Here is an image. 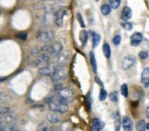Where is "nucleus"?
<instances>
[{
  "label": "nucleus",
  "mask_w": 149,
  "mask_h": 131,
  "mask_svg": "<svg viewBox=\"0 0 149 131\" xmlns=\"http://www.w3.org/2000/svg\"><path fill=\"white\" fill-rule=\"evenodd\" d=\"M48 106H49L50 110H52L54 112H57L59 114L66 113L69 109L68 102L65 101L64 100L60 98L58 95L57 96H51L49 98Z\"/></svg>",
  "instance_id": "obj_1"
},
{
  "label": "nucleus",
  "mask_w": 149,
  "mask_h": 131,
  "mask_svg": "<svg viewBox=\"0 0 149 131\" xmlns=\"http://www.w3.org/2000/svg\"><path fill=\"white\" fill-rule=\"evenodd\" d=\"M68 77V72L63 66H59L56 68L54 73L51 75V79L54 82H60L66 80Z\"/></svg>",
  "instance_id": "obj_2"
},
{
  "label": "nucleus",
  "mask_w": 149,
  "mask_h": 131,
  "mask_svg": "<svg viewBox=\"0 0 149 131\" xmlns=\"http://www.w3.org/2000/svg\"><path fill=\"white\" fill-rule=\"evenodd\" d=\"M57 95L68 103L73 101L74 100V97H76L74 92L68 88H62L60 91L57 92Z\"/></svg>",
  "instance_id": "obj_3"
},
{
  "label": "nucleus",
  "mask_w": 149,
  "mask_h": 131,
  "mask_svg": "<svg viewBox=\"0 0 149 131\" xmlns=\"http://www.w3.org/2000/svg\"><path fill=\"white\" fill-rule=\"evenodd\" d=\"M37 39L39 41L42 43H48L54 40V32L52 30H47L40 32L37 34Z\"/></svg>",
  "instance_id": "obj_4"
},
{
  "label": "nucleus",
  "mask_w": 149,
  "mask_h": 131,
  "mask_svg": "<svg viewBox=\"0 0 149 131\" xmlns=\"http://www.w3.org/2000/svg\"><path fill=\"white\" fill-rule=\"evenodd\" d=\"M136 63V57L133 55H127L122 60L121 68L124 71H126L133 67V65Z\"/></svg>",
  "instance_id": "obj_5"
},
{
  "label": "nucleus",
  "mask_w": 149,
  "mask_h": 131,
  "mask_svg": "<svg viewBox=\"0 0 149 131\" xmlns=\"http://www.w3.org/2000/svg\"><path fill=\"white\" fill-rule=\"evenodd\" d=\"M65 14H66V10L64 8H60V9H58L54 12V20L55 25L58 27H61L62 26Z\"/></svg>",
  "instance_id": "obj_6"
},
{
  "label": "nucleus",
  "mask_w": 149,
  "mask_h": 131,
  "mask_svg": "<svg viewBox=\"0 0 149 131\" xmlns=\"http://www.w3.org/2000/svg\"><path fill=\"white\" fill-rule=\"evenodd\" d=\"M56 69V67L54 63H47L39 69V73L44 76H51Z\"/></svg>",
  "instance_id": "obj_7"
},
{
  "label": "nucleus",
  "mask_w": 149,
  "mask_h": 131,
  "mask_svg": "<svg viewBox=\"0 0 149 131\" xmlns=\"http://www.w3.org/2000/svg\"><path fill=\"white\" fill-rule=\"evenodd\" d=\"M70 58H71V52L67 50V51L61 52L56 56V62L59 66H64L68 63Z\"/></svg>",
  "instance_id": "obj_8"
},
{
  "label": "nucleus",
  "mask_w": 149,
  "mask_h": 131,
  "mask_svg": "<svg viewBox=\"0 0 149 131\" xmlns=\"http://www.w3.org/2000/svg\"><path fill=\"white\" fill-rule=\"evenodd\" d=\"M63 46L60 42H54L53 44L50 45V53L49 55L53 56V57H56L59 53H61L62 52Z\"/></svg>",
  "instance_id": "obj_9"
},
{
  "label": "nucleus",
  "mask_w": 149,
  "mask_h": 131,
  "mask_svg": "<svg viewBox=\"0 0 149 131\" xmlns=\"http://www.w3.org/2000/svg\"><path fill=\"white\" fill-rule=\"evenodd\" d=\"M143 40V35L140 32H134L130 38V44L132 46H138L140 45V43Z\"/></svg>",
  "instance_id": "obj_10"
},
{
  "label": "nucleus",
  "mask_w": 149,
  "mask_h": 131,
  "mask_svg": "<svg viewBox=\"0 0 149 131\" xmlns=\"http://www.w3.org/2000/svg\"><path fill=\"white\" fill-rule=\"evenodd\" d=\"M141 83L145 88L149 87V68H146L141 73Z\"/></svg>",
  "instance_id": "obj_11"
},
{
  "label": "nucleus",
  "mask_w": 149,
  "mask_h": 131,
  "mask_svg": "<svg viewBox=\"0 0 149 131\" xmlns=\"http://www.w3.org/2000/svg\"><path fill=\"white\" fill-rule=\"evenodd\" d=\"M121 125L124 128V131H132V127H133V123L130 117L128 116H125L121 121Z\"/></svg>",
  "instance_id": "obj_12"
},
{
  "label": "nucleus",
  "mask_w": 149,
  "mask_h": 131,
  "mask_svg": "<svg viewBox=\"0 0 149 131\" xmlns=\"http://www.w3.org/2000/svg\"><path fill=\"white\" fill-rule=\"evenodd\" d=\"M47 119L51 123H57L61 121V116L57 112H50L47 114Z\"/></svg>",
  "instance_id": "obj_13"
},
{
  "label": "nucleus",
  "mask_w": 149,
  "mask_h": 131,
  "mask_svg": "<svg viewBox=\"0 0 149 131\" xmlns=\"http://www.w3.org/2000/svg\"><path fill=\"white\" fill-rule=\"evenodd\" d=\"M132 16V9L129 7V6H125L123 9H122V12H121V19L124 20V21H126L128 19H130Z\"/></svg>",
  "instance_id": "obj_14"
},
{
  "label": "nucleus",
  "mask_w": 149,
  "mask_h": 131,
  "mask_svg": "<svg viewBox=\"0 0 149 131\" xmlns=\"http://www.w3.org/2000/svg\"><path fill=\"white\" fill-rule=\"evenodd\" d=\"M53 19H54L53 13H52L51 12H47V13L44 15L43 19H42L41 26H49V25L51 24V21H52Z\"/></svg>",
  "instance_id": "obj_15"
},
{
  "label": "nucleus",
  "mask_w": 149,
  "mask_h": 131,
  "mask_svg": "<svg viewBox=\"0 0 149 131\" xmlns=\"http://www.w3.org/2000/svg\"><path fill=\"white\" fill-rule=\"evenodd\" d=\"M36 61L39 65H47V63H49V56L46 53L40 54L38 55Z\"/></svg>",
  "instance_id": "obj_16"
},
{
  "label": "nucleus",
  "mask_w": 149,
  "mask_h": 131,
  "mask_svg": "<svg viewBox=\"0 0 149 131\" xmlns=\"http://www.w3.org/2000/svg\"><path fill=\"white\" fill-rule=\"evenodd\" d=\"M91 38H92V46L95 48L99 45L100 40H101V36L95 32H91Z\"/></svg>",
  "instance_id": "obj_17"
},
{
  "label": "nucleus",
  "mask_w": 149,
  "mask_h": 131,
  "mask_svg": "<svg viewBox=\"0 0 149 131\" xmlns=\"http://www.w3.org/2000/svg\"><path fill=\"white\" fill-rule=\"evenodd\" d=\"M79 39H80V41L82 42L83 46H86L87 41H88V39H89V33H88V32L86 30H82L80 32V34H79Z\"/></svg>",
  "instance_id": "obj_18"
},
{
  "label": "nucleus",
  "mask_w": 149,
  "mask_h": 131,
  "mask_svg": "<svg viewBox=\"0 0 149 131\" xmlns=\"http://www.w3.org/2000/svg\"><path fill=\"white\" fill-rule=\"evenodd\" d=\"M91 125H92V128H95L97 129H99L101 130L102 128H104V122L102 121L100 119L98 118H94L92 120V122H91Z\"/></svg>",
  "instance_id": "obj_19"
},
{
  "label": "nucleus",
  "mask_w": 149,
  "mask_h": 131,
  "mask_svg": "<svg viewBox=\"0 0 149 131\" xmlns=\"http://www.w3.org/2000/svg\"><path fill=\"white\" fill-rule=\"evenodd\" d=\"M114 125H115V131H120L121 128V117L120 114L117 112L114 116Z\"/></svg>",
  "instance_id": "obj_20"
},
{
  "label": "nucleus",
  "mask_w": 149,
  "mask_h": 131,
  "mask_svg": "<svg viewBox=\"0 0 149 131\" xmlns=\"http://www.w3.org/2000/svg\"><path fill=\"white\" fill-rule=\"evenodd\" d=\"M90 60H91V65L92 67V70L95 74H97V60H96V58H95V54L93 52H90Z\"/></svg>",
  "instance_id": "obj_21"
},
{
  "label": "nucleus",
  "mask_w": 149,
  "mask_h": 131,
  "mask_svg": "<svg viewBox=\"0 0 149 131\" xmlns=\"http://www.w3.org/2000/svg\"><path fill=\"white\" fill-rule=\"evenodd\" d=\"M103 52H104V55L105 56L106 59H109L111 57V46L108 43H104V46H103Z\"/></svg>",
  "instance_id": "obj_22"
},
{
  "label": "nucleus",
  "mask_w": 149,
  "mask_h": 131,
  "mask_svg": "<svg viewBox=\"0 0 149 131\" xmlns=\"http://www.w3.org/2000/svg\"><path fill=\"white\" fill-rule=\"evenodd\" d=\"M100 10H101V12H102V14H103L104 16H107V15H109V14L111 13V7L110 6V5L104 4V5H103V6H101Z\"/></svg>",
  "instance_id": "obj_23"
},
{
  "label": "nucleus",
  "mask_w": 149,
  "mask_h": 131,
  "mask_svg": "<svg viewBox=\"0 0 149 131\" xmlns=\"http://www.w3.org/2000/svg\"><path fill=\"white\" fill-rule=\"evenodd\" d=\"M11 98L9 95H7L6 93L1 92L0 91V104H3V103H8L10 102Z\"/></svg>",
  "instance_id": "obj_24"
},
{
  "label": "nucleus",
  "mask_w": 149,
  "mask_h": 131,
  "mask_svg": "<svg viewBox=\"0 0 149 131\" xmlns=\"http://www.w3.org/2000/svg\"><path fill=\"white\" fill-rule=\"evenodd\" d=\"M61 131H73L71 123L69 121H64L61 126Z\"/></svg>",
  "instance_id": "obj_25"
},
{
  "label": "nucleus",
  "mask_w": 149,
  "mask_h": 131,
  "mask_svg": "<svg viewBox=\"0 0 149 131\" xmlns=\"http://www.w3.org/2000/svg\"><path fill=\"white\" fill-rule=\"evenodd\" d=\"M146 122L145 121V120H140L136 123V129L138 131H144L146 128Z\"/></svg>",
  "instance_id": "obj_26"
},
{
  "label": "nucleus",
  "mask_w": 149,
  "mask_h": 131,
  "mask_svg": "<svg viewBox=\"0 0 149 131\" xmlns=\"http://www.w3.org/2000/svg\"><path fill=\"white\" fill-rule=\"evenodd\" d=\"M120 91H121V94H122L124 97H125V98L128 97L129 90H128V86H127V84L124 83V84L121 86V88H120Z\"/></svg>",
  "instance_id": "obj_27"
},
{
  "label": "nucleus",
  "mask_w": 149,
  "mask_h": 131,
  "mask_svg": "<svg viewBox=\"0 0 149 131\" xmlns=\"http://www.w3.org/2000/svg\"><path fill=\"white\" fill-rule=\"evenodd\" d=\"M121 4V0H109V5L111 9H118Z\"/></svg>",
  "instance_id": "obj_28"
},
{
  "label": "nucleus",
  "mask_w": 149,
  "mask_h": 131,
  "mask_svg": "<svg viewBox=\"0 0 149 131\" xmlns=\"http://www.w3.org/2000/svg\"><path fill=\"white\" fill-rule=\"evenodd\" d=\"M109 98L111 101L113 102H118V93L117 91H113L111 93H110L109 94Z\"/></svg>",
  "instance_id": "obj_29"
},
{
  "label": "nucleus",
  "mask_w": 149,
  "mask_h": 131,
  "mask_svg": "<svg viewBox=\"0 0 149 131\" xmlns=\"http://www.w3.org/2000/svg\"><path fill=\"white\" fill-rule=\"evenodd\" d=\"M47 129H48L47 124L45 121H41V122L38 125L36 131H47Z\"/></svg>",
  "instance_id": "obj_30"
},
{
  "label": "nucleus",
  "mask_w": 149,
  "mask_h": 131,
  "mask_svg": "<svg viewBox=\"0 0 149 131\" xmlns=\"http://www.w3.org/2000/svg\"><path fill=\"white\" fill-rule=\"evenodd\" d=\"M121 26L126 30V31H131L132 29V24L128 22V21H124V22H121Z\"/></svg>",
  "instance_id": "obj_31"
},
{
  "label": "nucleus",
  "mask_w": 149,
  "mask_h": 131,
  "mask_svg": "<svg viewBox=\"0 0 149 131\" xmlns=\"http://www.w3.org/2000/svg\"><path fill=\"white\" fill-rule=\"evenodd\" d=\"M107 97V92L105 89L102 88L100 90V93H99V100L100 101H104Z\"/></svg>",
  "instance_id": "obj_32"
},
{
  "label": "nucleus",
  "mask_w": 149,
  "mask_h": 131,
  "mask_svg": "<svg viewBox=\"0 0 149 131\" xmlns=\"http://www.w3.org/2000/svg\"><path fill=\"white\" fill-rule=\"evenodd\" d=\"M121 42V36L120 35H116L115 37H113L112 39V43L115 46H118Z\"/></svg>",
  "instance_id": "obj_33"
},
{
  "label": "nucleus",
  "mask_w": 149,
  "mask_h": 131,
  "mask_svg": "<svg viewBox=\"0 0 149 131\" xmlns=\"http://www.w3.org/2000/svg\"><path fill=\"white\" fill-rule=\"evenodd\" d=\"M10 113V108L7 107H0V115H4Z\"/></svg>",
  "instance_id": "obj_34"
},
{
  "label": "nucleus",
  "mask_w": 149,
  "mask_h": 131,
  "mask_svg": "<svg viewBox=\"0 0 149 131\" xmlns=\"http://www.w3.org/2000/svg\"><path fill=\"white\" fill-rule=\"evenodd\" d=\"M148 56H149V54H148V52L146 51H141V52H139V57L141 59H146L148 58Z\"/></svg>",
  "instance_id": "obj_35"
},
{
  "label": "nucleus",
  "mask_w": 149,
  "mask_h": 131,
  "mask_svg": "<svg viewBox=\"0 0 149 131\" xmlns=\"http://www.w3.org/2000/svg\"><path fill=\"white\" fill-rule=\"evenodd\" d=\"M16 36H17V38H19L22 40H26V39H27V33L26 32H19Z\"/></svg>",
  "instance_id": "obj_36"
},
{
  "label": "nucleus",
  "mask_w": 149,
  "mask_h": 131,
  "mask_svg": "<svg viewBox=\"0 0 149 131\" xmlns=\"http://www.w3.org/2000/svg\"><path fill=\"white\" fill-rule=\"evenodd\" d=\"M77 19H78V22H79L80 26L82 27H85V23L84 22V19H83V17H82L81 13H77Z\"/></svg>",
  "instance_id": "obj_37"
},
{
  "label": "nucleus",
  "mask_w": 149,
  "mask_h": 131,
  "mask_svg": "<svg viewBox=\"0 0 149 131\" xmlns=\"http://www.w3.org/2000/svg\"><path fill=\"white\" fill-rule=\"evenodd\" d=\"M85 101H86V105L88 107V109L90 110L91 109V94H88L86 99H85Z\"/></svg>",
  "instance_id": "obj_38"
},
{
  "label": "nucleus",
  "mask_w": 149,
  "mask_h": 131,
  "mask_svg": "<svg viewBox=\"0 0 149 131\" xmlns=\"http://www.w3.org/2000/svg\"><path fill=\"white\" fill-rule=\"evenodd\" d=\"M62 88H63V87H62V85H61L60 82H55V84H54V90H55L56 92L60 91Z\"/></svg>",
  "instance_id": "obj_39"
},
{
  "label": "nucleus",
  "mask_w": 149,
  "mask_h": 131,
  "mask_svg": "<svg viewBox=\"0 0 149 131\" xmlns=\"http://www.w3.org/2000/svg\"><path fill=\"white\" fill-rule=\"evenodd\" d=\"M39 53H40V50L37 47H33L32 49V54H33V56H38Z\"/></svg>",
  "instance_id": "obj_40"
},
{
  "label": "nucleus",
  "mask_w": 149,
  "mask_h": 131,
  "mask_svg": "<svg viewBox=\"0 0 149 131\" xmlns=\"http://www.w3.org/2000/svg\"><path fill=\"white\" fill-rule=\"evenodd\" d=\"M7 124L4 123V122H0V131H5L6 128Z\"/></svg>",
  "instance_id": "obj_41"
},
{
  "label": "nucleus",
  "mask_w": 149,
  "mask_h": 131,
  "mask_svg": "<svg viewBox=\"0 0 149 131\" xmlns=\"http://www.w3.org/2000/svg\"><path fill=\"white\" fill-rule=\"evenodd\" d=\"M146 118L149 119V106L146 108Z\"/></svg>",
  "instance_id": "obj_42"
},
{
  "label": "nucleus",
  "mask_w": 149,
  "mask_h": 131,
  "mask_svg": "<svg viewBox=\"0 0 149 131\" xmlns=\"http://www.w3.org/2000/svg\"><path fill=\"white\" fill-rule=\"evenodd\" d=\"M47 131H57V130H56V128H50L47 129Z\"/></svg>",
  "instance_id": "obj_43"
},
{
  "label": "nucleus",
  "mask_w": 149,
  "mask_h": 131,
  "mask_svg": "<svg viewBox=\"0 0 149 131\" xmlns=\"http://www.w3.org/2000/svg\"><path fill=\"white\" fill-rule=\"evenodd\" d=\"M91 131H100L99 129H97V128H92L91 127Z\"/></svg>",
  "instance_id": "obj_44"
},
{
  "label": "nucleus",
  "mask_w": 149,
  "mask_h": 131,
  "mask_svg": "<svg viewBox=\"0 0 149 131\" xmlns=\"http://www.w3.org/2000/svg\"><path fill=\"white\" fill-rule=\"evenodd\" d=\"M146 128H147V129L149 130V123H146Z\"/></svg>",
  "instance_id": "obj_45"
},
{
  "label": "nucleus",
  "mask_w": 149,
  "mask_h": 131,
  "mask_svg": "<svg viewBox=\"0 0 149 131\" xmlns=\"http://www.w3.org/2000/svg\"><path fill=\"white\" fill-rule=\"evenodd\" d=\"M41 1H55V0H41Z\"/></svg>",
  "instance_id": "obj_46"
},
{
  "label": "nucleus",
  "mask_w": 149,
  "mask_h": 131,
  "mask_svg": "<svg viewBox=\"0 0 149 131\" xmlns=\"http://www.w3.org/2000/svg\"><path fill=\"white\" fill-rule=\"evenodd\" d=\"M16 131H20V130H19V129H18V130H16Z\"/></svg>",
  "instance_id": "obj_47"
},
{
  "label": "nucleus",
  "mask_w": 149,
  "mask_h": 131,
  "mask_svg": "<svg viewBox=\"0 0 149 131\" xmlns=\"http://www.w3.org/2000/svg\"><path fill=\"white\" fill-rule=\"evenodd\" d=\"M96 1H99V0H96Z\"/></svg>",
  "instance_id": "obj_48"
},
{
  "label": "nucleus",
  "mask_w": 149,
  "mask_h": 131,
  "mask_svg": "<svg viewBox=\"0 0 149 131\" xmlns=\"http://www.w3.org/2000/svg\"><path fill=\"white\" fill-rule=\"evenodd\" d=\"M0 41H1V39H0Z\"/></svg>",
  "instance_id": "obj_49"
},
{
  "label": "nucleus",
  "mask_w": 149,
  "mask_h": 131,
  "mask_svg": "<svg viewBox=\"0 0 149 131\" xmlns=\"http://www.w3.org/2000/svg\"><path fill=\"white\" fill-rule=\"evenodd\" d=\"M0 105H1V104H0Z\"/></svg>",
  "instance_id": "obj_50"
}]
</instances>
